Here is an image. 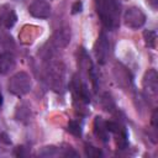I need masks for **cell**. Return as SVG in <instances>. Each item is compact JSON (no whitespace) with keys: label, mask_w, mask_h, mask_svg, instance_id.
<instances>
[{"label":"cell","mask_w":158,"mask_h":158,"mask_svg":"<svg viewBox=\"0 0 158 158\" xmlns=\"http://www.w3.org/2000/svg\"><path fill=\"white\" fill-rule=\"evenodd\" d=\"M2 105V96H1V94H0V106Z\"/></svg>","instance_id":"cell-18"},{"label":"cell","mask_w":158,"mask_h":158,"mask_svg":"<svg viewBox=\"0 0 158 158\" xmlns=\"http://www.w3.org/2000/svg\"><path fill=\"white\" fill-rule=\"evenodd\" d=\"M102 105H104V107L107 111L111 110L110 107H115V104H114V101H112V99H111V96L109 94H105L104 95V98H102Z\"/></svg>","instance_id":"cell-15"},{"label":"cell","mask_w":158,"mask_h":158,"mask_svg":"<svg viewBox=\"0 0 158 158\" xmlns=\"http://www.w3.org/2000/svg\"><path fill=\"white\" fill-rule=\"evenodd\" d=\"M94 132H95V135L102 142H107V139H109V131L106 128L105 121L100 116L95 117V120H94Z\"/></svg>","instance_id":"cell-8"},{"label":"cell","mask_w":158,"mask_h":158,"mask_svg":"<svg viewBox=\"0 0 158 158\" xmlns=\"http://www.w3.org/2000/svg\"><path fill=\"white\" fill-rule=\"evenodd\" d=\"M143 89L148 95L154 96L158 91V74L156 69H149L143 77Z\"/></svg>","instance_id":"cell-6"},{"label":"cell","mask_w":158,"mask_h":158,"mask_svg":"<svg viewBox=\"0 0 158 158\" xmlns=\"http://www.w3.org/2000/svg\"><path fill=\"white\" fill-rule=\"evenodd\" d=\"M38 156L44 158L62 156V148H58L56 146H44L41 148V151H38Z\"/></svg>","instance_id":"cell-11"},{"label":"cell","mask_w":158,"mask_h":158,"mask_svg":"<svg viewBox=\"0 0 158 158\" xmlns=\"http://www.w3.org/2000/svg\"><path fill=\"white\" fill-rule=\"evenodd\" d=\"M51 5L46 0H35L28 6V12L36 19H48L51 16Z\"/></svg>","instance_id":"cell-5"},{"label":"cell","mask_w":158,"mask_h":158,"mask_svg":"<svg viewBox=\"0 0 158 158\" xmlns=\"http://www.w3.org/2000/svg\"><path fill=\"white\" fill-rule=\"evenodd\" d=\"M16 20H17V17H16V14H15V11L12 10V9H6V10H2L1 12H0V22L2 23V26L4 27H6V28H11L15 23H16Z\"/></svg>","instance_id":"cell-9"},{"label":"cell","mask_w":158,"mask_h":158,"mask_svg":"<svg viewBox=\"0 0 158 158\" xmlns=\"http://www.w3.org/2000/svg\"><path fill=\"white\" fill-rule=\"evenodd\" d=\"M70 41V35L67 30H60L53 36V42L57 47H65Z\"/></svg>","instance_id":"cell-10"},{"label":"cell","mask_w":158,"mask_h":158,"mask_svg":"<svg viewBox=\"0 0 158 158\" xmlns=\"http://www.w3.org/2000/svg\"><path fill=\"white\" fill-rule=\"evenodd\" d=\"M123 22L128 28L137 30L146 23V15L139 7L131 6L123 14Z\"/></svg>","instance_id":"cell-3"},{"label":"cell","mask_w":158,"mask_h":158,"mask_svg":"<svg viewBox=\"0 0 158 158\" xmlns=\"http://www.w3.org/2000/svg\"><path fill=\"white\" fill-rule=\"evenodd\" d=\"M109 52H110V43L109 40L106 37V35L104 32H101L94 44V53L96 57V60L99 64H105L109 57Z\"/></svg>","instance_id":"cell-4"},{"label":"cell","mask_w":158,"mask_h":158,"mask_svg":"<svg viewBox=\"0 0 158 158\" xmlns=\"http://www.w3.org/2000/svg\"><path fill=\"white\" fill-rule=\"evenodd\" d=\"M96 11L105 28L115 30L118 27L121 6L117 0H96Z\"/></svg>","instance_id":"cell-1"},{"label":"cell","mask_w":158,"mask_h":158,"mask_svg":"<svg viewBox=\"0 0 158 158\" xmlns=\"http://www.w3.org/2000/svg\"><path fill=\"white\" fill-rule=\"evenodd\" d=\"M7 88L11 94L16 96H23L31 91V88H32L31 77L26 72H19L9 79Z\"/></svg>","instance_id":"cell-2"},{"label":"cell","mask_w":158,"mask_h":158,"mask_svg":"<svg viewBox=\"0 0 158 158\" xmlns=\"http://www.w3.org/2000/svg\"><path fill=\"white\" fill-rule=\"evenodd\" d=\"M148 4L153 7V9H157V4H158V0H147Z\"/></svg>","instance_id":"cell-17"},{"label":"cell","mask_w":158,"mask_h":158,"mask_svg":"<svg viewBox=\"0 0 158 158\" xmlns=\"http://www.w3.org/2000/svg\"><path fill=\"white\" fill-rule=\"evenodd\" d=\"M143 38H144V42L148 47L151 48H154L156 47V40H157V33L152 30H146L143 32Z\"/></svg>","instance_id":"cell-12"},{"label":"cell","mask_w":158,"mask_h":158,"mask_svg":"<svg viewBox=\"0 0 158 158\" xmlns=\"http://www.w3.org/2000/svg\"><path fill=\"white\" fill-rule=\"evenodd\" d=\"M68 132L74 136H81V125L78 121H69L68 123Z\"/></svg>","instance_id":"cell-13"},{"label":"cell","mask_w":158,"mask_h":158,"mask_svg":"<svg viewBox=\"0 0 158 158\" xmlns=\"http://www.w3.org/2000/svg\"><path fill=\"white\" fill-rule=\"evenodd\" d=\"M83 10V2L81 1H75L73 5H72V14H78Z\"/></svg>","instance_id":"cell-16"},{"label":"cell","mask_w":158,"mask_h":158,"mask_svg":"<svg viewBox=\"0 0 158 158\" xmlns=\"http://www.w3.org/2000/svg\"><path fill=\"white\" fill-rule=\"evenodd\" d=\"M85 154L86 157H90V158H99V157H102V153L99 148L91 146V144H86L85 146Z\"/></svg>","instance_id":"cell-14"},{"label":"cell","mask_w":158,"mask_h":158,"mask_svg":"<svg viewBox=\"0 0 158 158\" xmlns=\"http://www.w3.org/2000/svg\"><path fill=\"white\" fill-rule=\"evenodd\" d=\"M16 60L12 53L4 52L0 54V74H7L10 70L15 68Z\"/></svg>","instance_id":"cell-7"}]
</instances>
